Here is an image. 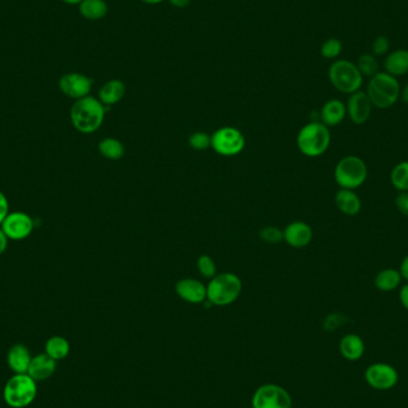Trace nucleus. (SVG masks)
<instances>
[{"label":"nucleus","mask_w":408,"mask_h":408,"mask_svg":"<svg viewBox=\"0 0 408 408\" xmlns=\"http://www.w3.org/2000/svg\"><path fill=\"white\" fill-rule=\"evenodd\" d=\"M105 117V105L92 96L77 99L71 108L73 127L83 134H91L98 130Z\"/></svg>","instance_id":"1"},{"label":"nucleus","mask_w":408,"mask_h":408,"mask_svg":"<svg viewBox=\"0 0 408 408\" xmlns=\"http://www.w3.org/2000/svg\"><path fill=\"white\" fill-rule=\"evenodd\" d=\"M243 291L240 277L232 272L219 273L207 285V300L214 306H228L238 300Z\"/></svg>","instance_id":"2"},{"label":"nucleus","mask_w":408,"mask_h":408,"mask_svg":"<svg viewBox=\"0 0 408 408\" xmlns=\"http://www.w3.org/2000/svg\"><path fill=\"white\" fill-rule=\"evenodd\" d=\"M366 94L373 107L388 109L393 107L399 99V81L387 72H379L370 79Z\"/></svg>","instance_id":"3"},{"label":"nucleus","mask_w":408,"mask_h":408,"mask_svg":"<svg viewBox=\"0 0 408 408\" xmlns=\"http://www.w3.org/2000/svg\"><path fill=\"white\" fill-rule=\"evenodd\" d=\"M298 147L303 155L309 158L323 155L331 144V133L325 124L312 122L302 128L298 133Z\"/></svg>","instance_id":"4"},{"label":"nucleus","mask_w":408,"mask_h":408,"mask_svg":"<svg viewBox=\"0 0 408 408\" xmlns=\"http://www.w3.org/2000/svg\"><path fill=\"white\" fill-rule=\"evenodd\" d=\"M37 396V382L28 374H15L4 387L5 402L12 408H24L33 404Z\"/></svg>","instance_id":"5"},{"label":"nucleus","mask_w":408,"mask_h":408,"mask_svg":"<svg viewBox=\"0 0 408 408\" xmlns=\"http://www.w3.org/2000/svg\"><path fill=\"white\" fill-rule=\"evenodd\" d=\"M366 177V164L356 155H348L340 159L334 169V179L341 189L355 190L364 184Z\"/></svg>","instance_id":"6"},{"label":"nucleus","mask_w":408,"mask_h":408,"mask_svg":"<svg viewBox=\"0 0 408 408\" xmlns=\"http://www.w3.org/2000/svg\"><path fill=\"white\" fill-rule=\"evenodd\" d=\"M328 78L332 85L343 94H355L359 91L363 84V76L357 65L348 60H338L333 62L328 69Z\"/></svg>","instance_id":"7"},{"label":"nucleus","mask_w":408,"mask_h":408,"mask_svg":"<svg viewBox=\"0 0 408 408\" xmlns=\"http://www.w3.org/2000/svg\"><path fill=\"white\" fill-rule=\"evenodd\" d=\"M245 136L234 127H222L212 135V148L223 157H233L243 152Z\"/></svg>","instance_id":"8"},{"label":"nucleus","mask_w":408,"mask_h":408,"mask_svg":"<svg viewBox=\"0 0 408 408\" xmlns=\"http://www.w3.org/2000/svg\"><path fill=\"white\" fill-rule=\"evenodd\" d=\"M252 405L253 408H291L293 400L284 388L265 384L255 391Z\"/></svg>","instance_id":"9"},{"label":"nucleus","mask_w":408,"mask_h":408,"mask_svg":"<svg viewBox=\"0 0 408 408\" xmlns=\"http://www.w3.org/2000/svg\"><path fill=\"white\" fill-rule=\"evenodd\" d=\"M366 381L374 389L388 391L398 383L399 374L394 366L386 363H375L366 370Z\"/></svg>","instance_id":"10"},{"label":"nucleus","mask_w":408,"mask_h":408,"mask_svg":"<svg viewBox=\"0 0 408 408\" xmlns=\"http://www.w3.org/2000/svg\"><path fill=\"white\" fill-rule=\"evenodd\" d=\"M92 85L94 80L81 73H67L60 78L59 80L61 92L76 101L90 96Z\"/></svg>","instance_id":"11"},{"label":"nucleus","mask_w":408,"mask_h":408,"mask_svg":"<svg viewBox=\"0 0 408 408\" xmlns=\"http://www.w3.org/2000/svg\"><path fill=\"white\" fill-rule=\"evenodd\" d=\"M1 230L11 240H23L28 238L34 230V221L28 214L16 212L5 217L1 223Z\"/></svg>","instance_id":"12"},{"label":"nucleus","mask_w":408,"mask_h":408,"mask_svg":"<svg viewBox=\"0 0 408 408\" xmlns=\"http://www.w3.org/2000/svg\"><path fill=\"white\" fill-rule=\"evenodd\" d=\"M373 110V104L366 92L357 91L351 94L346 105V112L353 124H364L369 119Z\"/></svg>","instance_id":"13"},{"label":"nucleus","mask_w":408,"mask_h":408,"mask_svg":"<svg viewBox=\"0 0 408 408\" xmlns=\"http://www.w3.org/2000/svg\"><path fill=\"white\" fill-rule=\"evenodd\" d=\"M176 293L184 301L198 305L207 300V285L195 278H183L177 282Z\"/></svg>","instance_id":"14"},{"label":"nucleus","mask_w":408,"mask_h":408,"mask_svg":"<svg viewBox=\"0 0 408 408\" xmlns=\"http://www.w3.org/2000/svg\"><path fill=\"white\" fill-rule=\"evenodd\" d=\"M284 241L294 248H302L311 244L313 239V230L306 222L294 221L283 230Z\"/></svg>","instance_id":"15"},{"label":"nucleus","mask_w":408,"mask_h":408,"mask_svg":"<svg viewBox=\"0 0 408 408\" xmlns=\"http://www.w3.org/2000/svg\"><path fill=\"white\" fill-rule=\"evenodd\" d=\"M56 361L49 357L46 352L40 353L37 356L31 358L26 374L36 382H40V381L49 379L51 375L56 373Z\"/></svg>","instance_id":"16"},{"label":"nucleus","mask_w":408,"mask_h":408,"mask_svg":"<svg viewBox=\"0 0 408 408\" xmlns=\"http://www.w3.org/2000/svg\"><path fill=\"white\" fill-rule=\"evenodd\" d=\"M31 358L26 345L15 344L8 352V364L15 374H26Z\"/></svg>","instance_id":"17"},{"label":"nucleus","mask_w":408,"mask_h":408,"mask_svg":"<svg viewBox=\"0 0 408 408\" xmlns=\"http://www.w3.org/2000/svg\"><path fill=\"white\" fill-rule=\"evenodd\" d=\"M126 84L124 81L119 79H112L104 84L99 90L98 99L102 102L103 105H115L117 103L122 101V98L126 94Z\"/></svg>","instance_id":"18"},{"label":"nucleus","mask_w":408,"mask_h":408,"mask_svg":"<svg viewBox=\"0 0 408 408\" xmlns=\"http://www.w3.org/2000/svg\"><path fill=\"white\" fill-rule=\"evenodd\" d=\"M336 205L341 213L348 216L357 215L362 209V201L353 190L340 189L334 197Z\"/></svg>","instance_id":"19"},{"label":"nucleus","mask_w":408,"mask_h":408,"mask_svg":"<svg viewBox=\"0 0 408 408\" xmlns=\"http://www.w3.org/2000/svg\"><path fill=\"white\" fill-rule=\"evenodd\" d=\"M346 105L339 99H331L323 104L321 119L326 127H334L341 124L346 116Z\"/></svg>","instance_id":"20"},{"label":"nucleus","mask_w":408,"mask_h":408,"mask_svg":"<svg viewBox=\"0 0 408 408\" xmlns=\"http://www.w3.org/2000/svg\"><path fill=\"white\" fill-rule=\"evenodd\" d=\"M340 353L348 361H357L364 355V341L357 334H346L340 340Z\"/></svg>","instance_id":"21"},{"label":"nucleus","mask_w":408,"mask_h":408,"mask_svg":"<svg viewBox=\"0 0 408 408\" xmlns=\"http://www.w3.org/2000/svg\"><path fill=\"white\" fill-rule=\"evenodd\" d=\"M384 68L393 77L405 76L408 73V51L400 49L391 53L384 61Z\"/></svg>","instance_id":"22"},{"label":"nucleus","mask_w":408,"mask_h":408,"mask_svg":"<svg viewBox=\"0 0 408 408\" xmlns=\"http://www.w3.org/2000/svg\"><path fill=\"white\" fill-rule=\"evenodd\" d=\"M402 281L399 270L396 269H383L375 277L374 284L377 289L384 293L396 290Z\"/></svg>","instance_id":"23"},{"label":"nucleus","mask_w":408,"mask_h":408,"mask_svg":"<svg viewBox=\"0 0 408 408\" xmlns=\"http://www.w3.org/2000/svg\"><path fill=\"white\" fill-rule=\"evenodd\" d=\"M109 11L105 0H83L79 4V12L89 21H98L105 17Z\"/></svg>","instance_id":"24"},{"label":"nucleus","mask_w":408,"mask_h":408,"mask_svg":"<svg viewBox=\"0 0 408 408\" xmlns=\"http://www.w3.org/2000/svg\"><path fill=\"white\" fill-rule=\"evenodd\" d=\"M98 151L109 160H119L124 158L126 149L121 141L115 137H107L98 144Z\"/></svg>","instance_id":"25"},{"label":"nucleus","mask_w":408,"mask_h":408,"mask_svg":"<svg viewBox=\"0 0 408 408\" xmlns=\"http://www.w3.org/2000/svg\"><path fill=\"white\" fill-rule=\"evenodd\" d=\"M71 346L64 337H51L46 343V353L54 361H60L67 357Z\"/></svg>","instance_id":"26"},{"label":"nucleus","mask_w":408,"mask_h":408,"mask_svg":"<svg viewBox=\"0 0 408 408\" xmlns=\"http://www.w3.org/2000/svg\"><path fill=\"white\" fill-rule=\"evenodd\" d=\"M391 182L400 192H408V162L394 166L391 172Z\"/></svg>","instance_id":"27"},{"label":"nucleus","mask_w":408,"mask_h":408,"mask_svg":"<svg viewBox=\"0 0 408 408\" xmlns=\"http://www.w3.org/2000/svg\"><path fill=\"white\" fill-rule=\"evenodd\" d=\"M357 68L362 76L373 78L379 73V62L374 56L363 54L358 59Z\"/></svg>","instance_id":"28"},{"label":"nucleus","mask_w":408,"mask_h":408,"mask_svg":"<svg viewBox=\"0 0 408 408\" xmlns=\"http://www.w3.org/2000/svg\"><path fill=\"white\" fill-rule=\"evenodd\" d=\"M197 269L200 271L201 276L212 280L216 275V265L213 258L208 255H202L197 260Z\"/></svg>","instance_id":"29"},{"label":"nucleus","mask_w":408,"mask_h":408,"mask_svg":"<svg viewBox=\"0 0 408 408\" xmlns=\"http://www.w3.org/2000/svg\"><path fill=\"white\" fill-rule=\"evenodd\" d=\"M189 146L195 151H205L212 147V136L203 132H196L189 136Z\"/></svg>","instance_id":"30"},{"label":"nucleus","mask_w":408,"mask_h":408,"mask_svg":"<svg viewBox=\"0 0 408 408\" xmlns=\"http://www.w3.org/2000/svg\"><path fill=\"white\" fill-rule=\"evenodd\" d=\"M321 56L325 59H336L343 51V43L338 39H328L321 46Z\"/></svg>","instance_id":"31"},{"label":"nucleus","mask_w":408,"mask_h":408,"mask_svg":"<svg viewBox=\"0 0 408 408\" xmlns=\"http://www.w3.org/2000/svg\"><path fill=\"white\" fill-rule=\"evenodd\" d=\"M260 237L264 243L266 244H280L282 240H284L283 230L273 227V226H268V227L262 228L260 230Z\"/></svg>","instance_id":"32"},{"label":"nucleus","mask_w":408,"mask_h":408,"mask_svg":"<svg viewBox=\"0 0 408 408\" xmlns=\"http://www.w3.org/2000/svg\"><path fill=\"white\" fill-rule=\"evenodd\" d=\"M346 323H348V318L345 315L336 313V314L328 315L323 323V328L326 331H336L337 328H339Z\"/></svg>","instance_id":"33"},{"label":"nucleus","mask_w":408,"mask_h":408,"mask_svg":"<svg viewBox=\"0 0 408 408\" xmlns=\"http://www.w3.org/2000/svg\"><path fill=\"white\" fill-rule=\"evenodd\" d=\"M389 49V40L386 36H379L376 37L373 43V51L375 56H384Z\"/></svg>","instance_id":"34"},{"label":"nucleus","mask_w":408,"mask_h":408,"mask_svg":"<svg viewBox=\"0 0 408 408\" xmlns=\"http://www.w3.org/2000/svg\"><path fill=\"white\" fill-rule=\"evenodd\" d=\"M396 205L400 213L408 217V192H400L396 197Z\"/></svg>","instance_id":"35"},{"label":"nucleus","mask_w":408,"mask_h":408,"mask_svg":"<svg viewBox=\"0 0 408 408\" xmlns=\"http://www.w3.org/2000/svg\"><path fill=\"white\" fill-rule=\"evenodd\" d=\"M9 215V201L6 198V196L0 192V225L3 223L5 217Z\"/></svg>","instance_id":"36"},{"label":"nucleus","mask_w":408,"mask_h":408,"mask_svg":"<svg viewBox=\"0 0 408 408\" xmlns=\"http://www.w3.org/2000/svg\"><path fill=\"white\" fill-rule=\"evenodd\" d=\"M400 302H401V305L404 306L405 309H407L408 311V283L407 284H405L401 290H400Z\"/></svg>","instance_id":"37"},{"label":"nucleus","mask_w":408,"mask_h":408,"mask_svg":"<svg viewBox=\"0 0 408 408\" xmlns=\"http://www.w3.org/2000/svg\"><path fill=\"white\" fill-rule=\"evenodd\" d=\"M399 271L400 273H401V277L408 282V255H406V257L404 258V260L401 262Z\"/></svg>","instance_id":"38"},{"label":"nucleus","mask_w":408,"mask_h":408,"mask_svg":"<svg viewBox=\"0 0 408 408\" xmlns=\"http://www.w3.org/2000/svg\"><path fill=\"white\" fill-rule=\"evenodd\" d=\"M8 243H9V238L6 237L4 230L0 228V255L4 253L6 247H8Z\"/></svg>","instance_id":"39"},{"label":"nucleus","mask_w":408,"mask_h":408,"mask_svg":"<svg viewBox=\"0 0 408 408\" xmlns=\"http://www.w3.org/2000/svg\"><path fill=\"white\" fill-rule=\"evenodd\" d=\"M170 4L178 9H184L187 5L190 4V0H169Z\"/></svg>","instance_id":"40"},{"label":"nucleus","mask_w":408,"mask_h":408,"mask_svg":"<svg viewBox=\"0 0 408 408\" xmlns=\"http://www.w3.org/2000/svg\"><path fill=\"white\" fill-rule=\"evenodd\" d=\"M401 99L408 104V84L405 86L404 90L401 91Z\"/></svg>","instance_id":"41"},{"label":"nucleus","mask_w":408,"mask_h":408,"mask_svg":"<svg viewBox=\"0 0 408 408\" xmlns=\"http://www.w3.org/2000/svg\"><path fill=\"white\" fill-rule=\"evenodd\" d=\"M141 1H144V3H146V4L155 5L160 4V3H162L164 0H141Z\"/></svg>","instance_id":"42"},{"label":"nucleus","mask_w":408,"mask_h":408,"mask_svg":"<svg viewBox=\"0 0 408 408\" xmlns=\"http://www.w3.org/2000/svg\"><path fill=\"white\" fill-rule=\"evenodd\" d=\"M65 3H67V4L71 5H76V4H80L83 0H64Z\"/></svg>","instance_id":"43"}]
</instances>
